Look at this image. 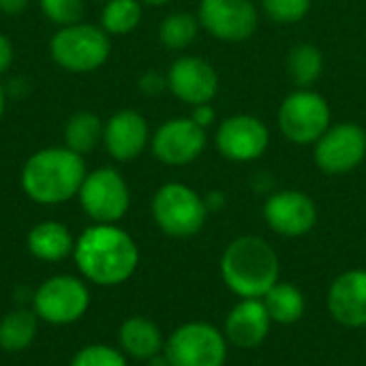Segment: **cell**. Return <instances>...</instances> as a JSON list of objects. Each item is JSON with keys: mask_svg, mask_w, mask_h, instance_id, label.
<instances>
[{"mask_svg": "<svg viewBox=\"0 0 366 366\" xmlns=\"http://www.w3.org/2000/svg\"><path fill=\"white\" fill-rule=\"evenodd\" d=\"M73 259L84 279L101 287H114L133 277L139 249L116 223H94L75 240Z\"/></svg>", "mask_w": 366, "mask_h": 366, "instance_id": "obj_1", "label": "cell"}, {"mask_svg": "<svg viewBox=\"0 0 366 366\" xmlns=\"http://www.w3.org/2000/svg\"><path fill=\"white\" fill-rule=\"evenodd\" d=\"M84 157L69 150L66 146H51L36 150L21 167L24 193L41 206L64 204L79 193L86 178Z\"/></svg>", "mask_w": 366, "mask_h": 366, "instance_id": "obj_2", "label": "cell"}, {"mask_svg": "<svg viewBox=\"0 0 366 366\" xmlns=\"http://www.w3.org/2000/svg\"><path fill=\"white\" fill-rule=\"evenodd\" d=\"M221 279L238 298H264L281 281V259L259 236H240L221 255Z\"/></svg>", "mask_w": 366, "mask_h": 366, "instance_id": "obj_3", "label": "cell"}, {"mask_svg": "<svg viewBox=\"0 0 366 366\" xmlns=\"http://www.w3.org/2000/svg\"><path fill=\"white\" fill-rule=\"evenodd\" d=\"M109 34L94 24L77 21L58 28L49 41L51 60L69 73H92L109 58Z\"/></svg>", "mask_w": 366, "mask_h": 366, "instance_id": "obj_4", "label": "cell"}, {"mask_svg": "<svg viewBox=\"0 0 366 366\" xmlns=\"http://www.w3.org/2000/svg\"><path fill=\"white\" fill-rule=\"evenodd\" d=\"M163 352L169 366H225L229 343L212 324L189 322L169 335Z\"/></svg>", "mask_w": 366, "mask_h": 366, "instance_id": "obj_5", "label": "cell"}, {"mask_svg": "<svg viewBox=\"0 0 366 366\" xmlns=\"http://www.w3.org/2000/svg\"><path fill=\"white\" fill-rule=\"evenodd\" d=\"M152 217L159 229L172 238H191L206 223V202L187 184H163L152 197Z\"/></svg>", "mask_w": 366, "mask_h": 366, "instance_id": "obj_6", "label": "cell"}, {"mask_svg": "<svg viewBox=\"0 0 366 366\" xmlns=\"http://www.w3.org/2000/svg\"><path fill=\"white\" fill-rule=\"evenodd\" d=\"M32 307L39 320L54 326H69L86 315L90 292L81 279L58 274L39 285L32 296Z\"/></svg>", "mask_w": 366, "mask_h": 366, "instance_id": "obj_7", "label": "cell"}, {"mask_svg": "<svg viewBox=\"0 0 366 366\" xmlns=\"http://www.w3.org/2000/svg\"><path fill=\"white\" fill-rule=\"evenodd\" d=\"M77 197L94 223H118L131 204L129 187L114 167H99L86 174Z\"/></svg>", "mask_w": 366, "mask_h": 366, "instance_id": "obj_8", "label": "cell"}, {"mask_svg": "<svg viewBox=\"0 0 366 366\" xmlns=\"http://www.w3.org/2000/svg\"><path fill=\"white\" fill-rule=\"evenodd\" d=\"M330 122L328 103L309 90L294 92L279 109V124L285 137L294 144H313L326 131Z\"/></svg>", "mask_w": 366, "mask_h": 366, "instance_id": "obj_9", "label": "cell"}, {"mask_svg": "<svg viewBox=\"0 0 366 366\" xmlns=\"http://www.w3.org/2000/svg\"><path fill=\"white\" fill-rule=\"evenodd\" d=\"M366 133L358 124H339L328 129L315 148V161L326 174H347L362 163Z\"/></svg>", "mask_w": 366, "mask_h": 366, "instance_id": "obj_10", "label": "cell"}, {"mask_svg": "<svg viewBox=\"0 0 366 366\" xmlns=\"http://www.w3.org/2000/svg\"><path fill=\"white\" fill-rule=\"evenodd\" d=\"M206 148V131L193 118H174L161 124L152 137V152L167 165H187Z\"/></svg>", "mask_w": 366, "mask_h": 366, "instance_id": "obj_11", "label": "cell"}, {"mask_svg": "<svg viewBox=\"0 0 366 366\" xmlns=\"http://www.w3.org/2000/svg\"><path fill=\"white\" fill-rule=\"evenodd\" d=\"M264 219L272 232L285 238L307 236L317 223L315 202L300 191H279L268 197Z\"/></svg>", "mask_w": 366, "mask_h": 366, "instance_id": "obj_12", "label": "cell"}, {"mask_svg": "<svg viewBox=\"0 0 366 366\" xmlns=\"http://www.w3.org/2000/svg\"><path fill=\"white\" fill-rule=\"evenodd\" d=\"M202 26L223 41H244L257 28V11L251 0H202Z\"/></svg>", "mask_w": 366, "mask_h": 366, "instance_id": "obj_13", "label": "cell"}, {"mask_svg": "<svg viewBox=\"0 0 366 366\" xmlns=\"http://www.w3.org/2000/svg\"><path fill=\"white\" fill-rule=\"evenodd\" d=\"M332 320L345 328L366 326V270L354 268L339 274L326 296Z\"/></svg>", "mask_w": 366, "mask_h": 366, "instance_id": "obj_14", "label": "cell"}, {"mask_svg": "<svg viewBox=\"0 0 366 366\" xmlns=\"http://www.w3.org/2000/svg\"><path fill=\"white\" fill-rule=\"evenodd\" d=\"M167 86L184 103L204 105L217 94L219 77L212 64H208L206 60L195 56H184L172 64L167 73Z\"/></svg>", "mask_w": 366, "mask_h": 366, "instance_id": "obj_15", "label": "cell"}, {"mask_svg": "<svg viewBox=\"0 0 366 366\" xmlns=\"http://www.w3.org/2000/svg\"><path fill=\"white\" fill-rule=\"evenodd\" d=\"M272 328V320L262 298H240V302L227 313L223 335L229 345L240 350L259 347Z\"/></svg>", "mask_w": 366, "mask_h": 366, "instance_id": "obj_16", "label": "cell"}, {"mask_svg": "<svg viewBox=\"0 0 366 366\" xmlns=\"http://www.w3.org/2000/svg\"><path fill=\"white\" fill-rule=\"evenodd\" d=\"M217 146L232 161H253L268 146V129L253 116H232L219 127Z\"/></svg>", "mask_w": 366, "mask_h": 366, "instance_id": "obj_17", "label": "cell"}, {"mask_svg": "<svg viewBox=\"0 0 366 366\" xmlns=\"http://www.w3.org/2000/svg\"><path fill=\"white\" fill-rule=\"evenodd\" d=\"M148 144V122L135 109H120L103 124V146L116 161L137 159Z\"/></svg>", "mask_w": 366, "mask_h": 366, "instance_id": "obj_18", "label": "cell"}, {"mask_svg": "<svg viewBox=\"0 0 366 366\" xmlns=\"http://www.w3.org/2000/svg\"><path fill=\"white\" fill-rule=\"evenodd\" d=\"M26 244H28L30 255H34L41 262H62L69 255H73V249H75V240L69 227L58 221L36 223L28 232Z\"/></svg>", "mask_w": 366, "mask_h": 366, "instance_id": "obj_19", "label": "cell"}, {"mask_svg": "<svg viewBox=\"0 0 366 366\" xmlns=\"http://www.w3.org/2000/svg\"><path fill=\"white\" fill-rule=\"evenodd\" d=\"M120 347L127 356L135 358V360H150L159 354H163L165 350V341H163V332L161 328L146 320V317H129L127 322H122L120 326Z\"/></svg>", "mask_w": 366, "mask_h": 366, "instance_id": "obj_20", "label": "cell"}, {"mask_svg": "<svg viewBox=\"0 0 366 366\" xmlns=\"http://www.w3.org/2000/svg\"><path fill=\"white\" fill-rule=\"evenodd\" d=\"M262 300L266 305V311L272 324H281V326L298 324L307 311L305 294L296 285L285 283V281H279L277 285H272Z\"/></svg>", "mask_w": 366, "mask_h": 366, "instance_id": "obj_21", "label": "cell"}, {"mask_svg": "<svg viewBox=\"0 0 366 366\" xmlns=\"http://www.w3.org/2000/svg\"><path fill=\"white\" fill-rule=\"evenodd\" d=\"M99 142H103V124L101 118L92 112H77L66 120L64 127V146L77 154L92 152Z\"/></svg>", "mask_w": 366, "mask_h": 366, "instance_id": "obj_22", "label": "cell"}, {"mask_svg": "<svg viewBox=\"0 0 366 366\" xmlns=\"http://www.w3.org/2000/svg\"><path fill=\"white\" fill-rule=\"evenodd\" d=\"M36 313L17 309L0 320V347L4 352H24L36 337Z\"/></svg>", "mask_w": 366, "mask_h": 366, "instance_id": "obj_23", "label": "cell"}, {"mask_svg": "<svg viewBox=\"0 0 366 366\" xmlns=\"http://www.w3.org/2000/svg\"><path fill=\"white\" fill-rule=\"evenodd\" d=\"M142 21L139 0H107L101 13V28L107 34H129Z\"/></svg>", "mask_w": 366, "mask_h": 366, "instance_id": "obj_24", "label": "cell"}, {"mask_svg": "<svg viewBox=\"0 0 366 366\" xmlns=\"http://www.w3.org/2000/svg\"><path fill=\"white\" fill-rule=\"evenodd\" d=\"M322 54L313 45H296L287 58V73L296 86H309L322 75Z\"/></svg>", "mask_w": 366, "mask_h": 366, "instance_id": "obj_25", "label": "cell"}, {"mask_svg": "<svg viewBox=\"0 0 366 366\" xmlns=\"http://www.w3.org/2000/svg\"><path fill=\"white\" fill-rule=\"evenodd\" d=\"M159 36L169 49H184L197 36V21L191 13H172L163 19Z\"/></svg>", "mask_w": 366, "mask_h": 366, "instance_id": "obj_26", "label": "cell"}, {"mask_svg": "<svg viewBox=\"0 0 366 366\" xmlns=\"http://www.w3.org/2000/svg\"><path fill=\"white\" fill-rule=\"evenodd\" d=\"M43 15L56 26H71L81 21L84 0H39Z\"/></svg>", "mask_w": 366, "mask_h": 366, "instance_id": "obj_27", "label": "cell"}, {"mask_svg": "<svg viewBox=\"0 0 366 366\" xmlns=\"http://www.w3.org/2000/svg\"><path fill=\"white\" fill-rule=\"evenodd\" d=\"M71 366H127V358L109 345H88L75 354Z\"/></svg>", "mask_w": 366, "mask_h": 366, "instance_id": "obj_28", "label": "cell"}, {"mask_svg": "<svg viewBox=\"0 0 366 366\" xmlns=\"http://www.w3.org/2000/svg\"><path fill=\"white\" fill-rule=\"evenodd\" d=\"M311 6V0H264L266 13L281 24L300 21Z\"/></svg>", "mask_w": 366, "mask_h": 366, "instance_id": "obj_29", "label": "cell"}, {"mask_svg": "<svg viewBox=\"0 0 366 366\" xmlns=\"http://www.w3.org/2000/svg\"><path fill=\"white\" fill-rule=\"evenodd\" d=\"M165 88V79L154 73V71H148L142 79H139V90L144 94H159L161 90Z\"/></svg>", "mask_w": 366, "mask_h": 366, "instance_id": "obj_30", "label": "cell"}, {"mask_svg": "<svg viewBox=\"0 0 366 366\" xmlns=\"http://www.w3.org/2000/svg\"><path fill=\"white\" fill-rule=\"evenodd\" d=\"M13 58H15V49H13V43L6 34L0 32V75L6 73L13 64Z\"/></svg>", "mask_w": 366, "mask_h": 366, "instance_id": "obj_31", "label": "cell"}, {"mask_svg": "<svg viewBox=\"0 0 366 366\" xmlns=\"http://www.w3.org/2000/svg\"><path fill=\"white\" fill-rule=\"evenodd\" d=\"M212 118H214V112L208 107V103H204V105H195V112H193V120L199 124V127H208L210 122H212Z\"/></svg>", "mask_w": 366, "mask_h": 366, "instance_id": "obj_32", "label": "cell"}, {"mask_svg": "<svg viewBox=\"0 0 366 366\" xmlns=\"http://www.w3.org/2000/svg\"><path fill=\"white\" fill-rule=\"evenodd\" d=\"M28 6V0H0V11L6 15H19Z\"/></svg>", "mask_w": 366, "mask_h": 366, "instance_id": "obj_33", "label": "cell"}, {"mask_svg": "<svg viewBox=\"0 0 366 366\" xmlns=\"http://www.w3.org/2000/svg\"><path fill=\"white\" fill-rule=\"evenodd\" d=\"M4 107H6V92H4V88H2V84H0V118H2V114H4Z\"/></svg>", "mask_w": 366, "mask_h": 366, "instance_id": "obj_34", "label": "cell"}, {"mask_svg": "<svg viewBox=\"0 0 366 366\" xmlns=\"http://www.w3.org/2000/svg\"><path fill=\"white\" fill-rule=\"evenodd\" d=\"M142 2L152 4V6H159V4H165V2H169V0H142Z\"/></svg>", "mask_w": 366, "mask_h": 366, "instance_id": "obj_35", "label": "cell"}, {"mask_svg": "<svg viewBox=\"0 0 366 366\" xmlns=\"http://www.w3.org/2000/svg\"><path fill=\"white\" fill-rule=\"evenodd\" d=\"M103 2H107V0H103Z\"/></svg>", "mask_w": 366, "mask_h": 366, "instance_id": "obj_36", "label": "cell"}]
</instances>
